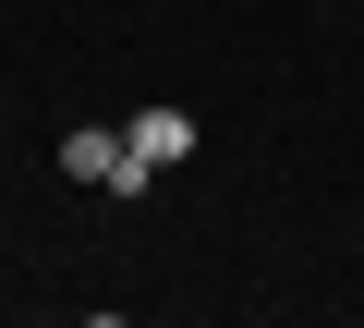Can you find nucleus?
Listing matches in <instances>:
<instances>
[{
	"mask_svg": "<svg viewBox=\"0 0 364 328\" xmlns=\"http://www.w3.org/2000/svg\"><path fill=\"white\" fill-rule=\"evenodd\" d=\"M61 171H73V183H97V195H146V158H134V134H109V122L61 134Z\"/></svg>",
	"mask_w": 364,
	"mask_h": 328,
	"instance_id": "1",
	"label": "nucleus"
},
{
	"mask_svg": "<svg viewBox=\"0 0 364 328\" xmlns=\"http://www.w3.org/2000/svg\"><path fill=\"white\" fill-rule=\"evenodd\" d=\"M122 134H134V158H146V171H170V158H195V110H170V97H146V110H134Z\"/></svg>",
	"mask_w": 364,
	"mask_h": 328,
	"instance_id": "2",
	"label": "nucleus"
}]
</instances>
